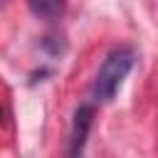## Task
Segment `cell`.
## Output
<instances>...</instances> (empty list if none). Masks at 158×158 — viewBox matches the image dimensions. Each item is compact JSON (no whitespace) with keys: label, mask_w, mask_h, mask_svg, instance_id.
I'll use <instances>...</instances> for the list:
<instances>
[{"label":"cell","mask_w":158,"mask_h":158,"mask_svg":"<svg viewBox=\"0 0 158 158\" xmlns=\"http://www.w3.org/2000/svg\"><path fill=\"white\" fill-rule=\"evenodd\" d=\"M133 62H136V52L128 44H118L104 57V62H101V67L94 77V84H91L94 104H109L118 94L123 79L133 69Z\"/></svg>","instance_id":"1"},{"label":"cell","mask_w":158,"mask_h":158,"mask_svg":"<svg viewBox=\"0 0 158 158\" xmlns=\"http://www.w3.org/2000/svg\"><path fill=\"white\" fill-rule=\"evenodd\" d=\"M94 116L96 109L94 104H79L72 118V128H69V141H67V156L69 158H81L84 156V146L89 138V131L94 126Z\"/></svg>","instance_id":"2"},{"label":"cell","mask_w":158,"mask_h":158,"mask_svg":"<svg viewBox=\"0 0 158 158\" xmlns=\"http://www.w3.org/2000/svg\"><path fill=\"white\" fill-rule=\"evenodd\" d=\"M30 10L37 15V17H57L62 10H64V0H27Z\"/></svg>","instance_id":"3"}]
</instances>
